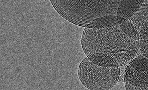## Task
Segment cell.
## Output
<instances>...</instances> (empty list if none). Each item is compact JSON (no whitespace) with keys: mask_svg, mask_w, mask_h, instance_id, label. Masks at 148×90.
Segmentation results:
<instances>
[{"mask_svg":"<svg viewBox=\"0 0 148 90\" xmlns=\"http://www.w3.org/2000/svg\"><path fill=\"white\" fill-rule=\"evenodd\" d=\"M81 43L86 56L95 53L109 54L119 66L128 65L139 50V40L130 38L119 25L103 29L84 28Z\"/></svg>","mask_w":148,"mask_h":90,"instance_id":"cell-1","label":"cell"},{"mask_svg":"<svg viewBox=\"0 0 148 90\" xmlns=\"http://www.w3.org/2000/svg\"><path fill=\"white\" fill-rule=\"evenodd\" d=\"M55 10L66 20L85 28L94 19L117 15L121 0H50Z\"/></svg>","mask_w":148,"mask_h":90,"instance_id":"cell-2","label":"cell"},{"mask_svg":"<svg viewBox=\"0 0 148 90\" xmlns=\"http://www.w3.org/2000/svg\"><path fill=\"white\" fill-rule=\"evenodd\" d=\"M119 74V66L101 67L92 63L87 57L80 63L78 71L81 83L90 90L111 89L118 82Z\"/></svg>","mask_w":148,"mask_h":90,"instance_id":"cell-3","label":"cell"},{"mask_svg":"<svg viewBox=\"0 0 148 90\" xmlns=\"http://www.w3.org/2000/svg\"><path fill=\"white\" fill-rule=\"evenodd\" d=\"M124 83L126 89L148 90V59L142 53L127 65Z\"/></svg>","mask_w":148,"mask_h":90,"instance_id":"cell-4","label":"cell"},{"mask_svg":"<svg viewBox=\"0 0 148 90\" xmlns=\"http://www.w3.org/2000/svg\"><path fill=\"white\" fill-rule=\"evenodd\" d=\"M144 0H121L117 15L128 20L140 8Z\"/></svg>","mask_w":148,"mask_h":90,"instance_id":"cell-5","label":"cell"},{"mask_svg":"<svg viewBox=\"0 0 148 90\" xmlns=\"http://www.w3.org/2000/svg\"><path fill=\"white\" fill-rule=\"evenodd\" d=\"M126 20L117 15H109L94 19L86 27L92 29L109 28L119 25Z\"/></svg>","mask_w":148,"mask_h":90,"instance_id":"cell-6","label":"cell"},{"mask_svg":"<svg viewBox=\"0 0 148 90\" xmlns=\"http://www.w3.org/2000/svg\"><path fill=\"white\" fill-rule=\"evenodd\" d=\"M94 63L102 67L115 68L119 66L117 61L109 54L95 53L87 56Z\"/></svg>","mask_w":148,"mask_h":90,"instance_id":"cell-7","label":"cell"},{"mask_svg":"<svg viewBox=\"0 0 148 90\" xmlns=\"http://www.w3.org/2000/svg\"><path fill=\"white\" fill-rule=\"evenodd\" d=\"M129 20L139 32L143 26L148 22V0H144L138 10Z\"/></svg>","mask_w":148,"mask_h":90,"instance_id":"cell-8","label":"cell"},{"mask_svg":"<svg viewBox=\"0 0 148 90\" xmlns=\"http://www.w3.org/2000/svg\"><path fill=\"white\" fill-rule=\"evenodd\" d=\"M119 25L122 31L126 35L134 40L139 41V31L134 25L129 20L121 23Z\"/></svg>","mask_w":148,"mask_h":90,"instance_id":"cell-9","label":"cell"},{"mask_svg":"<svg viewBox=\"0 0 148 90\" xmlns=\"http://www.w3.org/2000/svg\"><path fill=\"white\" fill-rule=\"evenodd\" d=\"M139 41H148V22L145 23L142 27L139 32Z\"/></svg>","mask_w":148,"mask_h":90,"instance_id":"cell-10","label":"cell"},{"mask_svg":"<svg viewBox=\"0 0 148 90\" xmlns=\"http://www.w3.org/2000/svg\"><path fill=\"white\" fill-rule=\"evenodd\" d=\"M139 50L143 54L148 53V41H139Z\"/></svg>","mask_w":148,"mask_h":90,"instance_id":"cell-11","label":"cell"},{"mask_svg":"<svg viewBox=\"0 0 148 90\" xmlns=\"http://www.w3.org/2000/svg\"><path fill=\"white\" fill-rule=\"evenodd\" d=\"M127 66V65L119 66V68H120V74H119L118 82H124L125 69L126 68Z\"/></svg>","mask_w":148,"mask_h":90,"instance_id":"cell-12","label":"cell"}]
</instances>
